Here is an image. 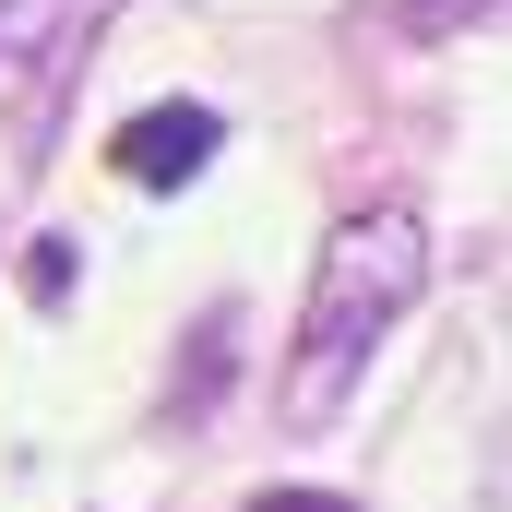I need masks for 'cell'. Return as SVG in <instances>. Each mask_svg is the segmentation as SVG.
Wrapping results in <instances>:
<instances>
[{"label":"cell","instance_id":"obj_2","mask_svg":"<svg viewBox=\"0 0 512 512\" xmlns=\"http://www.w3.org/2000/svg\"><path fill=\"white\" fill-rule=\"evenodd\" d=\"M215 143H227V120H215V108L167 96V108H143V120L108 131V167H120L131 191H179V179H203V167H215Z\"/></svg>","mask_w":512,"mask_h":512},{"label":"cell","instance_id":"obj_1","mask_svg":"<svg viewBox=\"0 0 512 512\" xmlns=\"http://www.w3.org/2000/svg\"><path fill=\"white\" fill-rule=\"evenodd\" d=\"M429 286V215L417 203H358L322 262H310V310L286 334V370H274V417L286 429H334L346 393L370 382V358L393 346V322L417 310Z\"/></svg>","mask_w":512,"mask_h":512},{"label":"cell","instance_id":"obj_3","mask_svg":"<svg viewBox=\"0 0 512 512\" xmlns=\"http://www.w3.org/2000/svg\"><path fill=\"white\" fill-rule=\"evenodd\" d=\"M251 512H358V501H334V489H274V501H251Z\"/></svg>","mask_w":512,"mask_h":512}]
</instances>
